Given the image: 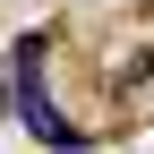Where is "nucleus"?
Segmentation results:
<instances>
[{"instance_id": "nucleus-1", "label": "nucleus", "mask_w": 154, "mask_h": 154, "mask_svg": "<svg viewBox=\"0 0 154 154\" xmlns=\"http://www.w3.org/2000/svg\"><path fill=\"white\" fill-rule=\"evenodd\" d=\"M43 51H51L43 34H26V43L9 51V77H17V120H26V128H34L43 146H60V154H77L86 137H77V128L60 120V111H51V94H43Z\"/></svg>"}]
</instances>
